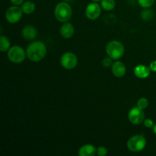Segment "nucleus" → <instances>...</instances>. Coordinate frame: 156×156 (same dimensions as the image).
<instances>
[{
  "label": "nucleus",
  "instance_id": "obj_1",
  "mask_svg": "<svg viewBox=\"0 0 156 156\" xmlns=\"http://www.w3.org/2000/svg\"><path fill=\"white\" fill-rule=\"evenodd\" d=\"M27 57L32 62H39L44 59L47 54V47L42 41H33L26 49Z\"/></svg>",
  "mask_w": 156,
  "mask_h": 156
},
{
  "label": "nucleus",
  "instance_id": "obj_2",
  "mask_svg": "<svg viewBox=\"0 0 156 156\" xmlns=\"http://www.w3.org/2000/svg\"><path fill=\"white\" fill-rule=\"evenodd\" d=\"M55 18L59 22H67L73 15V10L71 6L66 2H61L55 7Z\"/></svg>",
  "mask_w": 156,
  "mask_h": 156
},
{
  "label": "nucleus",
  "instance_id": "obj_3",
  "mask_svg": "<svg viewBox=\"0 0 156 156\" xmlns=\"http://www.w3.org/2000/svg\"><path fill=\"white\" fill-rule=\"evenodd\" d=\"M125 52L123 44L118 41H111L107 44L106 53L114 60H118L123 56Z\"/></svg>",
  "mask_w": 156,
  "mask_h": 156
},
{
  "label": "nucleus",
  "instance_id": "obj_4",
  "mask_svg": "<svg viewBox=\"0 0 156 156\" xmlns=\"http://www.w3.org/2000/svg\"><path fill=\"white\" fill-rule=\"evenodd\" d=\"M127 148L130 152H141L146 146V140L143 135H135L128 140Z\"/></svg>",
  "mask_w": 156,
  "mask_h": 156
},
{
  "label": "nucleus",
  "instance_id": "obj_5",
  "mask_svg": "<svg viewBox=\"0 0 156 156\" xmlns=\"http://www.w3.org/2000/svg\"><path fill=\"white\" fill-rule=\"evenodd\" d=\"M27 56L26 51L21 47L15 45L8 50V58L13 63H21Z\"/></svg>",
  "mask_w": 156,
  "mask_h": 156
},
{
  "label": "nucleus",
  "instance_id": "obj_6",
  "mask_svg": "<svg viewBox=\"0 0 156 156\" xmlns=\"http://www.w3.org/2000/svg\"><path fill=\"white\" fill-rule=\"evenodd\" d=\"M23 11L19 5L11 6L5 12V18L10 24H16L21 20L23 15Z\"/></svg>",
  "mask_w": 156,
  "mask_h": 156
},
{
  "label": "nucleus",
  "instance_id": "obj_7",
  "mask_svg": "<svg viewBox=\"0 0 156 156\" xmlns=\"http://www.w3.org/2000/svg\"><path fill=\"white\" fill-rule=\"evenodd\" d=\"M60 63L66 69H73L77 66L78 58L76 55L72 52H67L61 56Z\"/></svg>",
  "mask_w": 156,
  "mask_h": 156
},
{
  "label": "nucleus",
  "instance_id": "obj_8",
  "mask_svg": "<svg viewBox=\"0 0 156 156\" xmlns=\"http://www.w3.org/2000/svg\"><path fill=\"white\" fill-rule=\"evenodd\" d=\"M128 120L134 125L140 124L145 120L144 111L138 107L132 108L128 114Z\"/></svg>",
  "mask_w": 156,
  "mask_h": 156
},
{
  "label": "nucleus",
  "instance_id": "obj_9",
  "mask_svg": "<svg viewBox=\"0 0 156 156\" xmlns=\"http://www.w3.org/2000/svg\"><path fill=\"white\" fill-rule=\"evenodd\" d=\"M101 6L98 2H93L87 5L85 9V15L90 20H96L99 18L101 13Z\"/></svg>",
  "mask_w": 156,
  "mask_h": 156
},
{
  "label": "nucleus",
  "instance_id": "obj_10",
  "mask_svg": "<svg viewBox=\"0 0 156 156\" xmlns=\"http://www.w3.org/2000/svg\"><path fill=\"white\" fill-rule=\"evenodd\" d=\"M111 71L115 77L122 78L125 76L126 72V66L120 61H116L111 66Z\"/></svg>",
  "mask_w": 156,
  "mask_h": 156
},
{
  "label": "nucleus",
  "instance_id": "obj_11",
  "mask_svg": "<svg viewBox=\"0 0 156 156\" xmlns=\"http://www.w3.org/2000/svg\"><path fill=\"white\" fill-rule=\"evenodd\" d=\"M151 69L149 67H147L146 66L140 64V65L136 66L134 68V74L139 79H146L150 76Z\"/></svg>",
  "mask_w": 156,
  "mask_h": 156
},
{
  "label": "nucleus",
  "instance_id": "obj_12",
  "mask_svg": "<svg viewBox=\"0 0 156 156\" xmlns=\"http://www.w3.org/2000/svg\"><path fill=\"white\" fill-rule=\"evenodd\" d=\"M21 34L22 37L25 40L27 41H33L37 37V31L36 28L32 25H26L25 27H23L21 30Z\"/></svg>",
  "mask_w": 156,
  "mask_h": 156
},
{
  "label": "nucleus",
  "instance_id": "obj_13",
  "mask_svg": "<svg viewBox=\"0 0 156 156\" xmlns=\"http://www.w3.org/2000/svg\"><path fill=\"white\" fill-rule=\"evenodd\" d=\"M61 36L66 39H69V38L72 37L74 34L75 29L73 24L69 22H65L62 26H61L60 30Z\"/></svg>",
  "mask_w": 156,
  "mask_h": 156
},
{
  "label": "nucleus",
  "instance_id": "obj_14",
  "mask_svg": "<svg viewBox=\"0 0 156 156\" xmlns=\"http://www.w3.org/2000/svg\"><path fill=\"white\" fill-rule=\"evenodd\" d=\"M78 154L80 156H94L97 154V149L91 144L84 145L79 149Z\"/></svg>",
  "mask_w": 156,
  "mask_h": 156
},
{
  "label": "nucleus",
  "instance_id": "obj_15",
  "mask_svg": "<svg viewBox=\"0 0 156 156\" xmlns=\"http://www.w3.org/2000/svg\"><path fill=\"white\" fill-rule=\"evenodd\" d=\"M35 8H36V5H35L34 2L31 1L24 2L21 5V9H22L23 12L27 15L33 13L35 10Z\"/></svg>",
  "mask_w": 156,
  "mask_h": 156
},
{
  "label": "nucleus",
  "instance_id": "obj_16",
  "mask_svg": "<svg viewBox=\"0 0 156 156\" xmlns=\"http://www.w3.org/2000/svg\"><path fill=\"white\" fill-rule=\"evenodd\" d=\"M11 48V42L8 37L4 35L0 37V50L2 52H6Z\"/></svg>",
  "mask_w": 156,
  "mask_h": 156
},
{
  "label": "nucleus",
  "instance_id": "obj_17",
  "mask_svg": "<svg viewBox=\"0 0 156 156\" xmlns=\"http://www.w3.org/2000/svg\"><path fill=\"white\" fill-rule=\"evenodd\" d=\"M101 6L105 11L111 12L114 9L116 3L114 0H101Z\"/></svg>",
  "mask_w": 156,
  "mask_h": 156
},
{
  "label": "nucleus",
  "instance_id": "obj_18",
  "mask_svg": "<svg viewBox=\"0 0 156 156\" xmlns=\"http://www.w3.org/2000/svg\"><path fill=\"white\" fill-rule=\"evenodd\" d=\"M154 13L151 9H146L145 10L142 11L141 12V17L144 21H149L153 18Z\"/></svg>",
  "mask_w": 156,
  "mask_h": 156
},
{
  "label": "nucleus",
  "instance_id": "obj_19",
  "mask_svg": "<svg viewBox=\"0 0 156 156\" xmlns=\"http://www.w3.org/2000/svg\"><path fill=\"white\" fill-rule=\"evenodd\" d=\"M155 0H138V3L141 7L144 9H149L153 5Z\"/></svg>",
  "mask_w": 156,
  "mask_h": 156
},
{
  "label": "nucleus",
  "instance_id": "obj_20",
  "mask_svg": "<svg viewBox=\"0 0 156 156\" xmlns=\"http://www.w3.org/2000/svg\"><path fill=\"white\" fill-rule=\"evenodd\" d=\"M148 105H149V101H148V99L146 98H141L137 101V107L143 110L147 108Z\"/></svg>",
  "mask_w": 156,
  "mask_h": 156
},
{
  "label": "nucleus",
  "instance_id": "obj_21",
  "mask_svg": "<svg viewBox=\"0 0 156 156\" xmlns=\"http://www.w3.org/2000/svg\"><path fill=\"white\" fill-rule=\"evenodd\" d=\"M113 59L111 57L108 56V57L104 58L103 60H102V66L105 68H108L110 66H112L113 65Z\"/></svg>",
  "mask_w": 156,
  "mask_h": 156
},
{
  "label": "nucleus",
  "instance_id": "obj_22",
  "mask_svg": "<svg viewBox=\"0 0 156 156\" xmlns=\"http://www.w3.org/2000/svg\"><path fill=\"white\" fill-rule=\"evenodd\" d=\"M108 154V149L104 146H99L97 149V155L99 156H105Z\"/></svg>",
  "mask_w": 156,
  "mask_h": 156
},
{
  "label": "nucleus",
  "instance_id": "obj_23",
  "mask_svg": "<svg viewBox=\"0 0 156 156\" xmlns=\"http://www.w3.org/2000/svg\"><path fill=\"white\" fill-rule=\"evenodd\" d=\"M143 123H144V126H146V128H152L154 126V123L151 119L147 118L146 120H144L143 121Z\"/></svg>",
  "mask_w": 156,
  "mask_h": 156
},
{
  "label": "nucleus",
  "instance_id": "obj_24",
  "mask_svg": "<svg viewBox=\"0 0 156 156\" xmlns=\"http://www.w3.org/2000/svg\"><path fill=\"white\" fill-rule=\"evenodd\" d=\"M149 68H150L151 71L156 73V60L152 61V62H151L150 65H149Z\"/></svg>",
  "mask_w": 156,
  "mask_h": 156
},
{
  "label": "nucleus",
  "instance_id": "obj_25",
  "mask_svg": "<svg viewBox=\"0 0 156 156\" xmlns=\"http://www.w3.org/2000/svg\"><path fill=\"white\" fill-rule=\"evenodd\" d=\"M10 2L15 5H20L23 4L24 0H10Z\"/></svg>",
  "mask_w": 156,
  "mask_h": 156
},
{
  "label": "nucleus",
  "instance_id": "obj_26",
  "mask_svg": "<svg viewBox=\"0 0 156 156\" xmlns=\"http://www.w3.org/2000/svg\"><path fill=\"white\" fill-rule=\"evenodd\" d=\"M153 132L155 133V134H156V124L154 125L153 126Z\"/></svg>",
  "mask_w": 156,
  "mask_h": 156
},
{
  "label": "nucleus",
  "instance_id": "obj_27",
  "mask_svg": "<svg viewBox=\"0 0 156 156\" xmlns=\"http://www.w3.org/2000/svg\"><path fill=\"white\" fill-rule=\"evenodd\" d=\"M92 2H98L101 1V0H91Z\"/></svg>",
  "mask_w": 156,
  "mask_h": 156
}]
</instances>
